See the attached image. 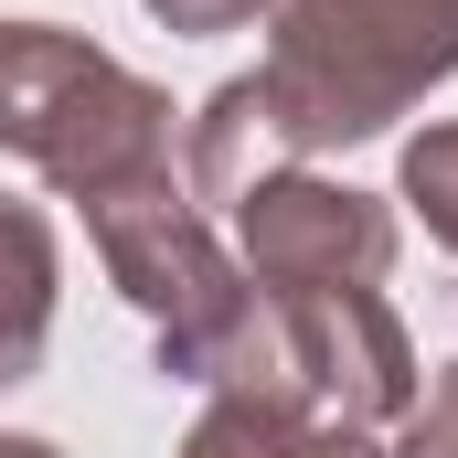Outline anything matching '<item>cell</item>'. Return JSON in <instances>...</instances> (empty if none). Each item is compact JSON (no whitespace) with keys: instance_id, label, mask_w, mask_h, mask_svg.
Returning a JSON list of instances; mask_svg holds the SVG:
<instances>
[{"instance_id":"6da1fadb","label":"cell","mask_w":458,"mask_h":458,"mask_svg":"<svg viewBox=\"0 0 458 458\" xmlns=\"http://www.w3.org/2000/svg\"><path fill=\"white\" fill-rule=\"evenodd\" d=\"M458 75V0H277L267 11V117L288 160L362 149Z\"/></svg>"},{"instance_id":"7a4b0ae2","label":"cell","mask_w":458,"mask_h":458,"mask_svg":"<svg viewBox=\"0 0 458 458\" xmlns=\"http://www.w3.org/2000/svg\"><path fill=\"white\" fill-rule=\"evenodd\" d=\"M171 139H182V117L139 64H117L107 43H86L64 21H0V149L32 160L64 203H117L139 182H182Z\"/></svg>"},{"instance_id":"3957f363","label":"cell","mask_w":458,"mask_h":458,"mask_svg":"<svg viewBox=\"0 0 458 458\" xmlns=\"http://www.w3.org/2000/svg\"><path fill=\"white\" fill-rule=\"evenodd\" d=\"M86 245H97L107 288L149 320L171 384H203V394H245L256 384L267 288L245 277V256L214 234V214L182 182H139L117 203H86Z\"/></svg>"},{"instance_id":"277c9868","label":"cell","mask_w":458,"mask_h":458,"mask_svg":"<svg viewBox=\"0 0 458 458\" xmlns=\"http://www.w3.org/2000/svg\"><path fill=\"white\" fill-rule=\"evenodd\" d=\"M245 394H288L342 427H405L427 373L384 288H267V352Z\"/></svg>"},{"instance_id":"5b68a950","label":"cell","mask_w":458,"mask_h":458,"mask_svg":"<svg viewBox=\"0 0 458 458\" xmlns=\"http://www.w3.org/2000/svg\"><path fill=\"white\" fill-rule=\"evenodd\" d=\"M234 256L256 288H384L394 267V203L331 182L310 160L267 171L245 203H234Z\"/></svg>"},{"instance_id":"8992f818","label":"cell","mask_w":458,"mask_h":458,"mask_svg":"<svg viewBox=\"0 0 458 458\" xmlns=\"http://www.w3.org/2000/svg\"><path fill=\"white\" fill-rule=\"evenodd\" d=\"M171 458H394V448L373 427L288 405V394H203V416L182 427Z\"/></svg>"},{"instance_id":"52a82bcc","label":"cell","mask_w":458,"mask_h":458,"mask_svg":"<svg viewBox=\"0 0 458 458\" xmlns=\"http://www.w3.org/2000/svg\"><path fill=\"white\" fill-rule=\"evenodd\" d=\"M267 171H288V139H277V117H267V86L256 75H225L203 107H192V139H182V192L214 214V203H245Z\"/></svg>"},{"instance_id":"ba28073f","label":"cell","mask_w":458,"mask_h":458,"mask_svg":"<svg viewBox=\"0 0 458 458\" xmlns=\"http://www.w3.org/2000/svg\"><path fill=\"white\" fill-rule=\"evenodd\" d=\"M54 299H64V256H54V214L0 192V394L43 373L54 342Z\"/></svg>"},{"instance_id":"9c48e42d","label":"cell","mask_w":458,"mask_h":458,"mask_svg":"<svg viewBox=\"0 0 458 458\" xmlns=\"http://www.w3.org/2000/svg\"><path fill=\"white\" fill-rule=\"evenodd\" d=\"M394 192H405V203H416V225L458 256V117H437V128H416V139H405Z\"/></svg>"},{"instance_id":"30bf717a","label":"cell","mask_w":458,"mask_h":458,"mask_svg":"<svg viewBox=\"0 0 458 458\" xmlns=\"http://www.w3.org/2000/svg\"><path fill=\"white\" fill-rule=\"evenodd\" d=\"M394 458H458V373H437L416 394V416L394 427Z\"/></svg>"},{"instance_id":"8fae6325","label":"cell","mask_w":458,"mask_h":458,"mask_svg":"<svg viewBox=\"0 0 458 458\" xmlns=\"http://www.w3.org/2000/svg\"><path fill=\"white\" fill-rule=\"evenodd\" d=\"M149 21H171V32H245L267 0H139Z\"/></svg>"},{"instance_id":"7c38bea8","label":"cell","mask_w":458,"mask_h":458,"mask_svg":"<svg viewBox=\"0 0 458 458\" xmlns=\"http://www.w3.org/2000/svg\"><path fill=\"white\" fill-rule=\"evenodd\" d=\"M0 458H64L54 437H0Z\"/></svg>"}]
</instances>
